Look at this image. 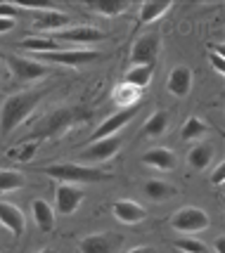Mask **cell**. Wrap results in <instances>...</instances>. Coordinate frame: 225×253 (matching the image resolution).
<instances>
[{
  "instance_id": "6da1fadb",
  "label": "cell",
  "mask_w": 225,
  "mask_h": 253,
  "mask_svg": "<svg viewBox=\"0 0 225 253\" xmlns=\"http://www.w3.org/2000/svg\"><path fill=\"white\" fill-rule=\"evenodd\" d=\"M88 116H90V111L81 109V107H62V109H55V111H50V114H45L43 119L36 123L34 130L26 135V140H22V142L38 144V140H57V137H62L71 128H76L79 123L88 121Z\"/></svg>"
},
{
  "instance_id": "7a4b0ae2",
  "label": "cell",
  "mask_w": 225,
  "mask_h": 253,
  "mask_svg": "<svg viewBox=\"0 0 225 253\" xmlns=\"http://www.w3.org/2000/svg\"><path fill=\"white\" fill-rule=\"evenodd\" d=\"M38 102H41V92H36V90H24V92L10 95L0 107V128H2V132L10 135L24 121H29V116L36 111Z\"/></svg>"
},
{
  "instance_id": "3957f363",
  "label": "cell",
  "mask_w": 225,
  "mask_h": 253,
  "mask_svg": "<svg viewBox=\"0 0 225 253\" xmlns=\"http://www.w3.org/2000/svg\"><path fill=\"white\" fill-rule=\"evenodd\" d=\"M43 173L59 180V182H67V185H86V182L109 180L107 170H100V168L83 166V164H52V166H45Z\"/></svg>"
},
{
  "instance_id": "277c9868",
  "label": "cell",
  "mask_w": 225,
  "mask_h": 253,
  "mask_svg": "<svg viewBox=\"0 0 225 253\" xmlns=\"http://www.w3.org/2000/svg\"><path fill=\"white\" fill-rule=\"evenodd\" d=\"M124 246V234L119 232H97L83 237L79 244V253H119Z\"/></svg>"
},
{
  "instance_id": "5b68a950",
  "label": "cell",
  "mask_w": 225,
  "mask_h": 253,
  "mask_svg": "<svg viewBox=\"0 0 225 253\" xmlns=\"http://www.w3.org/2000/svg\"><path fill=\"white\" fill-rule=\"evenodd\" d=\"M159 50H161V36L159 33H145L133 43L131 62H133V66H154L159 59Z\"/></svg>"
},
{
  "instance_id": "8992f818",
  "label": "cell",
  "mask_w": 225,
  "mask_h": 253,
  "mask_svg": "<svg viewBox=\"0 0 225 253\" xmlns=\"http://www.w3.org/2000/svg\"><path fill=\"white\" fill-rule=\"evenodd\" d=\"M209 225H211L209 215H206L202 209H197V206H185V209H180L178 213L171 218V227L178 232H185V234L202 232V230H206Z\"/></svg>"
},
{
  "instance_id": "52a82bcc",
  "label": "cell",
  "mask_w": 225,
  "mask_h": 253,
  "mask_svg": "<svg viewBox=\"0 0 225 253\" xmlns=\"http://www.w3.org/2000/svg\"><path fill=\"white\" fill-rule=\"evenodd\" d=\"M124 140L119 135H112V137H104V140H97L92 142L90 147H86L83 152L79 154V159L83 164H102V161H109L114 156L119 154Z\"/></svg>"
},
{
  "instance_id": "ba28073f",
  "label": "cell",
  "mask_w": 225,
  "mask_h": 253,
  "mask_svg": "<svg viewBox=\"0 0 225 253\" xmlns=\"http://www.w3.org/2000/svg\"><path fill=\"white\" fill-rule=\"evenodd\" d=\"M5 62H7V66H10L12 76L17 78V81H22V83H29V81H36V78H43L45 74H47V64L36 62V59L10 55Z\"/></svg>"
},
{
  "instance_id": "9c48e42d",
  "label": "cell",
  "mask_w": 225,
  "mask_h": 253,
  "mask_svg": "<svg viewBox=\"0 0 225 253\" xmlns=\"http://www.w3.org/2000/svg\"><path fill=\"white\" fill-rule=\"evenodd\" d=\"M45 64H67V66H81L90 64L95 59H100V52L95 50H57V52H45L38 55Z\"/></svg>"
},
{
  "instance_id": "30bf717a",
  "label": "cell",
  "mask_w": 225,
  "mask_h": 253,
  "mask_svg": "<svg viewBox=\"0 0 225 253\" xmlns=\"http://www.w3.org/2000/svg\"><path fill=\"white\" fill-rule=\"evenodd\" d=\"M83 204V189L79 185L59 182L55 192V211L59 215H71Z\"/></svg>"
},
{
  "instance_id": "8fae6325",
  "label": "cell",
  "mask_w": 225,
  "mask_h": 253,
  "mask_svg": "<svg viewBox=\"0 0 225 253\" xmlns=\"http://www.w3.org/2000/svg\"><path fill=\"white\" fill-rule=\"evenodd\" d=\"M137 109H140V104H137V107H131V109H124V111H116V114H112V116L102 123L97 130L92 132V137H90V140H92V142H97V140H104V137L119 135V130L128 126V121H131L135 114H137Z\"/></svg>"
},
{
  "instance_id": "7c38bea8",
  "label": "cell",
  "mask_w": 225,
  "mask_h": 253,
  "mask_svg": "<svg viewBox=\"0 0 225 253\" xmlns=\"http://www.w3.org/2000/svg\"><path fill=\"white\" fill-rule=\"evenodd\" d=\"M57 38L59 41H64V43H97V41H104V33L100 29H95V26H90V24H79V26H71V29H64V31L57 33Z\"/></svg>"
},
{
  "instance_id": "4fadbf2b",
  "label": "cell",
  "mask_w": 225,
  "mask_h": 253,
  "mask_svg": "<svg viewBox=\"0 0 225 253\" xmlns=\"http://www.w3.org/2000/svg\"><path fill=\"white\" fill-rule=\"evenodd\" d=\"M0 225L7 227L14 237H22L24 232H26V218H24V213L14 204H7V201H0Z\"/></svg>"
},
{
  "instance_id": "5bb4252c",
  "label": "cell",
  "mask_w": 225,
  "mask_h": 253,
  "mask_svg": "<svg viewBox=\"0 0 225 253\" xmlns=\"http://www.w3.org/2000/svg\"><path fill=\"white\" fill-rule=\"evenodd\" d=\"M112 213L116 220L126 222V225H137V222H142L147 218V211L140 206V204H135V201H128V199H121V201H116L112 206Z\"/></svg>"
},
{
  "instance_id": "9a60e30c",
  "label": "cell",
  "mask_w": 225,
  "mask_h": 253,
  "mask_svg": "<svg viewBox=\"0 0 225 253\" xmlns=\"http://www.w3.org/2000/svg\"><path fill=\"white\" fill-rule=\"evenodd\" d=\"M166 88H169L171 95L185 97V95L192 90V69L190 66H176V69L169 74Z\"/></svg>"
},
{
  "instance_id": "2e32d148",
  "label": "cell",
  "mask_w": 225,
  "mask_h": 253,
  "mask_svg": "<svg viewBox=\"0 0 225 253\" xmlns=\"http://www.w3.org/2000/svg\"><path fill=\"white\" fill-rule=\"evenodd\" d=\"M142 164L149 166V168H157V170H164L169 173L176 168V154L166 149V147H154V149H147L142 154Z\"/></svg>"
},
{
  "instance_id": "e0dca14e",
  "label": "cell",
  "mask_w": 225,
  "mask_h": 253,
  "mask_svg": "<svg viewBox=\"0 0 225 253\" xmlns=\"http://www.w3.org/2000/svg\"><path fill=\"white\" fill-rule=\"evenodd\" d=\"M69 14H64V12H55V10H45L41 12L38 17H36L34 22V29H38V31H64V26H69Z\"/></svg>"
},
{
  "instance_id": "ac0fdd59",
  "label": "cell",
  "mask_w": 225,
  "mask_h": 253,
  "mask_svg": "<svg viewBox=\"0 0 225 253\" xmlns=\"http://www.w3.org/2000/svg\"><path fill=\"white\" fill-rule=\"evenodd\" d=\"M31 213H34V220L41 232H50L55 227V211L50 204H45L43 199H36L31 204Z\"/></svg>"
},
{
  "instance_id": "d6986e66",
  "label": "cell",
  "mask_w": 225,
  "mask_h": 253,
  "mask_svg": "<svg viewBox=\"0 0 225 253\" xmlns=\"http://www.w3.org/2000/svg\"><path fill=\"white\" fill-rule=\"evenodd\" d=\"M211 161H214V147L211 144H197L187 154V166L192 170H206L211 166Z\"/></svg>"
},
{
  "instance_id": "ffe728a7",
  "label": "cell",
  "mask_w": 225,
  "mask_h": 253,
  "mask_svg": "<svg viewBox=\"0 0 225 253\" xmlns=\"http://www.w3.org/2000/svg\"><path fill=\"white\" fill-rule=\"evenodd\" d=\"M86 5L102 17H116V14H124L131 7L128 0H88Z\"/></svg>"
},
{
  "instance_id": "44dd1931",
  "label": "cell",
  "mask_w": 225,
  "mask_h": 253,
  "mask_svg": "<svg viewBox=\"0 0 225 253\" xmlns=\"http://www.w3.org/2000/svg\"><path fill=\"white\" fill-rule=\"evenodd\" d=\"M171 7L169 0H145L140 7V24H154Z\"/></svg>"
},
{
  "instance_id": "7402d4cb",
  "label": "cell",
  "mask_w": 225,
  "mask_h": 253,
  "mask_svg": "<svg viewBox=\"0 0 225 253\" xmlns=\"http://www.w3.org/2000/svg\"><path fill=\"white\" fill-rule=\"evenodd\" d=\"M178 194V189L169 185V182H164V180H149L145 182V197L152 199V201H166V199L176 197Z\"/></svg>"
},
{
  "instance_id": "603a6c76",
  "label": "cell",
  "mask_w": 225,
  "mask_h": 253,
  "mask_svg": "<svg viewBox=\"0 0 225 253\" xmlns=\"http://www.w3.org/2000/svg\"><path fill=\"white\" fill-rule=\"evenodd\" d=\"M152 74H154V66H133V69H128L124 76V83L128 85H133V88H147L149 85V81H152Z\"/></svg>"
},
{
  "instance_id": "cb8c5ba5",
  "label": "cell",
  "mask_w": 225,
  "mask_h": 253,
  "mask_svg": "<svg viewBox=\"0 0 225 253\" xmlns=\"http://www.w3.org/2000/svg\"><path fill=\"white\" fill-rule=\"evenodd\" d=\"M209 132V126L199 119V116H190L185 126L180 128V140H185V142H192V140H199Z\"/></svg>"
},
{
  "instance_id": "d4e9b609",
  "label": "cell",
  "mask_w": 225,
  "mask_h": 253,
  "mask_svg": "<svg viewBox=\"0 0 225 253\" xmlns=\"http://www.w3.org/2000/svg\"><path fill=\"white\" fill-rule=\"evenodd\" d=\"M166 128H169V111H157V114H152L145 121L142 135H147V137H159V135L166 132Z\"/></svg>"
},
{
  "instance_id": "484cf974",
  "label": "cell",
  "mask_w": 225,
  "mask_h": 253,
  "mask_svg": "<svg viewBox=\"0 0 225 253\" xmlns=\"http://www.w3.org/2000/svg\"><path fill=\"white\" fill-rule=\"evenodd\" d=\"M140 88H133V85H128V83H121L119 88L114 90V99H116V104H121L126 109H131V107H137V102H140Z\"/></svg>"
},
{
  "instance_id": "4316f807",
  "label": "cell",
  "mask_w": 225,
  "mask_h": 253,
  "mask_svg": "<svg viewBox=\"0 0 225 253\" xmlns=\"http://www.w3.org/2000/svg\"><path fill=\"white\" fill-rule=\"evenodd\" d=\"M22 50H29V52H36V55H45V52H57V41L52 38H24Z\"/></svg>"
},
{
  "instance_id": "83f0119b",
  "label": "cell",
  "mask_w": 225,
  "mask_h": 253,
  "mask_svg": "<svg viewBox=\"0 0 225 253\" xmlns=\"http://www.w3.org/2000/svg\"><path fill=\"white\" fill-rule=\"evenodd\" d=\"M24 187V175L17 170H0V192H14Z\"/></svg>"
},
{
  "instance_id": "f1b7e54d",
  "label": "cell",
  "mask_w": 225,
  "mask_h": 253,
  "mask_svg": "<svg viewBox=\"0 0 225 253\" xmlns=\"http://www.w3.org/2000/svg\"><path fill=\"white\" fill-rule=\"evenodd\" d=\"M176 249L180 253H209L206 244H202L199 239H192V237H180L176 242Z\"/></svg>"
},
{
  "instance_id": "f546056e",
  "label": "cell",
  "mask_w": 225,
  "mask_h": 253,
  "mask_svg": "<svg viewBox=\"0 0 225 253\" xmlns=\"http://www.w3.org/2000/svg\"><path fill=\"white\" fill-rule=\"evenodd\" d=\"M36 149H38L36 142H22L17 149H12L10 156H12V161H31V156L36 154Z\"/></svg>"
},
{
  "instance_id": "4dcf8cb0",
  "label": "cell",
  "mask_w": 225,
  "mask_h": 253,
  "mask_svg": "<svg viewBox=\"0 0 225 253\" xmlns=\"http://www.w3.org/2000/svg\"><path fill=\"white\" fill-rule=\"evenodd\" d=\"M17 14H19V7L14 2H0V19H12L14 22Z\"/></svg>"
},
{
  "instance_id": "1f68e13d",
  "label": "cell",
  "mask_w": 225,
  "mask_h": 253,
  "mask_svg": "<svg viewBox=\"0 0 225 253\" xmlns=\"http://www.w3.org/2000/svg\"><path fill=\"white\" fill-rule=\"evenodd\" d=\"M209 180H211V185L221 187V185L225 182V164H218V166H216L214 173H211V177H209Z\"/></svg>"
},
{
  "instance_id": "d6a6232c",
  "label": "cell",
  "mask_w": 225,
  "mask_h": 253,
  "mask_svg": "<svg viewBox=\"0 0 225 253\" xmlns=\"http://www.w3.org/2000/svg\"><path fill=\"white\" fill-rule=\"evenodd\" d=\"M211 64L216 66V71H218V74H225V66H223V55H221L218 50H214V52H211Z\"/></svg>"
},
{
  "instance_id": "836d02e7",
  "label": "cell",
  "mask_w": 225,
  "mask_h": 253,
  "mask_svg": "<svg viewBox=\"0 0 225 253\" xmlns=\"http://www.w3.org/2000/svg\"><path fill=\"white\" fill-rule=\"evenodd\" d=\"M12 26H14V22H12V19H0V33L12 31Z\"/></svg>"
},
{
  "instance_id": "e575fe53",
  "label": "cell",
  "mask_w": 225,
  "mask_h": 253,
  "mask_svg": "<svg viewBox=\"0 0 225 253\" xmlns=\"http://www.w3.org/2000/svg\"><path fill=\"white\" fill-rule=\"evenodd\" d=\"M216 253H225V239L223 237H218V239H216Z\"/></svg>"
},
{
  "instance_id": "d590c367",
  "label": "cell",
  "mask_w": 225,
  "mask_h": 253,
  "mask_svg": "<svg viewBox=\"0 0 225 253\" xmlns=\"http://www.w3.org/2000/svg\"><path fill=\"white\" fill-rule=\"evenodd\" d=\"M128 253H154L149 246H135V249H131Z\"/></svg>"
},
{
  "instance_id": "8d00e7d4",
  "label": "cell",
  "mask_w": 225,
  "mask_h": 253,
  "mask_svg": "<svg viewBox=\"0 0 225 253\" xmlns=\"http://www.w3.org/2000/svg\"><path fill=\"white\" fill-rule=\"evenodd\" d=\"M38 253H55L52 249H43V251H38Z\"/></svg>"
}]
</instances>
